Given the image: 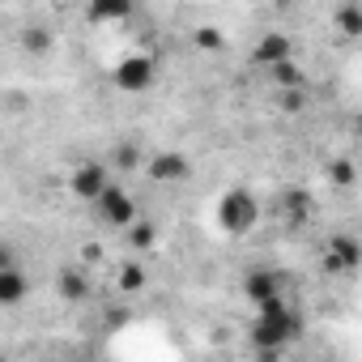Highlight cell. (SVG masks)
I'll use <instances>...</instances> for the list:
<instances>
[{"mask_svg": "<svg viewBox=\"0 0 362 362\" xmlns=\"http://www.w3.org/2000/svg\"><path fill=\"white\" fill-rule=\"evenodd\" d=\"M294 337H298V315H294L281 298L264 303L260 315H256V324H252V341H256L260 358H281V349H286Z\"/></svg>", "mask_w": 362, "mask_h": 362, "instance_id": "cell-1", "label": "cell"}, {"mask_svg": "<svg viewBox=\"0 0 362 362\" xmlns=\"http://www.w3.org/2000/svg\"><path fill=\"white\" fill-rule=\"evenodd\" d=\"M256 222H260V201L247 188H230L218 201V226L226 235H247V230H256Z\"/></svg>", "mask_w": 362, "mask_h": 362, "instance_id": "cell-2", "label": "cell"}, {"mask_svg": "<svg viewBox=\"0 0 362 362\" xmlns=\"http://www.w3.org/2000/svg\"><path fill=\"white\" fill-rule=\"evenodd\" d=\"M153 77H158L153 56H124V60L115 64V73H111L115 90H124V94H145V90L153 86Z\"/></svg>", "mask_w": 362, "mask_h": 362, "instance_id": "cell-3", "label": "cell"}, {"mask_svg": "<svg viewBox=\"0 0 362 362\" xmlns=\"http://www.w3.org/2000/svg\"><path fill=\"white\" fill-rule=\"evenodd\" d=\"M107 184H111V166H107L103 158H90V162H81V166L69 175V192H73L77 201H98Z\"/></svg>", "mask_w": 362, "mask_h": 362, "instance_id": "cell-4", "label": "cell"}, {"mask_svg": "<svg viewBox=\"0 0 362 362\" xmlns=\"http://www.w3.org/2000/svg\"><path fill=\"white\" fill-rule=\"evenodd\" d=\"M94 209H98V218L107 222V226H132L136 222V201L128 197V188H119V184H107L103 188V197L94 201Z\"/></svg>", "mask_w": 362, "mask_h": 362, "instance_id": "cell-5", "label": "cell"}, {"mask_svg": "<svg viewBox=\"0 0 362 362\" xmlns=\"http://www.w3.org/2000/svg\"><path fill=\"white\" fill-rule=\"evenodd\" d=\"M362 269V243L354 235H332L324 247V273H354Z\"/></svg>", "mask_w": 362, "mask_h": 362, "instance_id": "cell-6", "label": "cell"}, {"mask_svg": "<svg viewBox=\"0 0 362 362\" xmlns=\"http://www.w3.org/2000/svg\"><path fill=\"white\" fill-rule=\"evenodd\" d=\"M145 170H149V179L153 184H179V179H188V158L184 153H175V149H162V153H153L149 162H145Z\"/></svg>", "mask_w": 362, "mask_h": 362, "instance_id": "cell-7", "label": "cell"}, {"mask_svg": "<svg viewBox=\"0 0 362 362\" xmlns=\"http://www.w3.org/2000/svg\"><path fill=\"white\" fill-rule=\"evenodd\" d=\"M281 273H273V269H256V273H247V281H243V294L256 303V307H264V303H273V298H281Z\"/></svg>", "mask_w": 362, "mask_h": 362, "instance_id": "cell-8", "label": "cell"}, {"mask_svg": "<svg viewBox=\"0 0 362 362\" xmlns=\"http://www.w3.org/2000/svg\"><path fill=\"white\" fill-rule=\"evenodd\" d=\"M294 56V43L281 35V30H273V35H264L260 43H256V52H252V60L260 64V69H273L277 60H290Z\"/></svg>", "mask_w": 362, "mask_h": 362, "instance_id": "cell-9", "label": "cell"}, {"mask_svg": "<svg viewBox=\"0 0 362 362\" xmlns=\"http://www.w3.org/2000/svg\"><path fill=\"white\" fill-rule=\"evenodd\" d=\"M26 298V277L18 273V264H0V307H18Z\"/></svg>", "mask_w": 362, "mask_h": 362, "instance_id": "cell-10", "label": "cell"}, {"mask_svg": "<svg viewBox=\"0 0 362 362\" xmlns=\"http://www.w3.org/2000/svg\"><path fill=\"white\" fill-rule=\"evenodd\" d=\"M132 0H90L86 5V13H90V22H124V18H132Z\"/></svg>", "mask_w": 362, "mask_h": 362, "instance_id": "cell-11", "label": "cell"}, {"mask_svg": "<svg viewBox=\"0 0 362 362\" xmlns=\"http://www.w3.org/2000/svg\"><path fill=\"white\" fill-rule=\"evenodd\" d=\"M281 205H286L290 222H307V218H311V209H315L311 192H307V188H298V184H290V188L281 192Z\"/></svg>", "mask_w": 362, "mask_h": 362, "instance_id": "cell-12", "label": "cell"}, {"mask_svg": "<svg viewBox=\"0 0 362 362\" xmlns=\"http://www.w3.org/2000/svg\"><path fill=\"white\" fill-rule=\"evenodd\" d=\"M269 77H273V90H298V86H307V73L294 60H277L269 69Z\"/></svg>", "mask_w": 362, "mask_h": 362, "instance_id": "cell-13", "label": "cell"}, {"mask_svg": "<svg viewBox=\"0 0 362 362\" xmlns=\"http://www.w3.org/2000/svg\"><path fill=\"white\" fill-rule=\"evenodd\" d=\"M332 26H337V35H345V39H362V5H341V9L332 13Z\"/></svg>", "mask_w": 362, "mask_h": 362, "instance_id": "cell-14", "label": "cell"}, {"mask_svg": "<svg viewBox=\"0 0 362 362\" xmlns=\"http://www.w3.org/2000/svg\"><path fill=\"white\" fill-rule=\"evenodd\" d=\"M90 294V281L77 273V269H64L60 273V298H69V303H81Z\"/></svg>", "mask_w": 362, "mask_h": 362, "instance_id": "cell-15", "label": "cell"}, {"mask_svg": "<svg viewBox=\"0 0 362 362\" xmlns=\"http://www.w3.org/2000/svg\"><path fill=\"white\" fill-rule=\"evenodd\" d=\"M128 243H132L136 252H149V247L158 243V226H153V222H145V218H136V222L128 226Z\"/></svg>", "mask_w": 362, "mask_h": 362, "instance_id": "cell-16", "label": "cell"}, {"mask_svg": "<svg viewBox=\"0 0 362 362\" xmlns=\"http://www.w3.org/2000/svg\"><path fill=\"white\" fill-rule=\"evenodd\" d=\"M111 158H115V166H119V170H136V166H145V162H149V158L141 153V145H136V141L115 145V153H111Z\"/></svg>", "mask_w": 362, "mask_h": 362, "instance_id": "cell-17", "label": "cell"}, {"mask_svg": "<svg viewBox=\"0 0 362 362\" xmlns=\"http://www.w3.org/2000/svg\"><path fill=\"white\" fill-rule=\"evenodd\" d=\"M354 179H358V170H354V162H349V158H332V162H328V184L349 188Z\"/></svg>", "mask_w": 362, "mask_h": 362, "instance_id": "cell-18", "label": "cell"}, {"mask_svg": "<svg viewBox=\"0 0 362 362\" xmlns=\"http://www.w3.org/2000/svg\"><path fill=\"white\" fill-rule=\"evenodd\" d=\"M145 286V269L136 264V260H128L124 269H119V294H136Z\"/></svg>", "mask_w": 362, "mask_h": 362, "instance_id": "cell-19", "label": "cell"}, {"mask_svg": "<svg viewBox=\"0 0 362 362\" xmlns=\"http://www.w3.org/2000/svg\"><path fill=\"white\" fill-rule=\"evenodd\" d=\"M22 47L35 52V56H43V52L52 47V35H47L43 26H30V30H22Z\"/></svg>", "mask_w": 362, "mask_h": 362, "instance_id": "cell-20", "label": "cell"}, {"mask_svg": "<svg viewBox=\"0 0 362 362\" xmlns=\"http://www.w3.org/2000/svg\"><path fill=\"white\" fill-rule=\"evenodd\" d=\"M277 103H281V111H290V115L307 111V86H298V90H277Z\"/></svg>", "mask_w": 362, "mask_h": 362, "instance_id": "cell-21", "label": "cell"}, {"mask_svg": "<svg viewBox=\"0 0 362 362\" xmlns=\"http://www.w3.org/2000/svg\"><path fill=\"white\" fill-rule=\"evenodd\" d=\"M192 43H197L201 52H222V47H226V39H222V30H214V26H201V30L192 35Z\"/></svg>", "mask_w": 362, "mask_h": 362, "instance_id": "cell-22", "label": "cell"}, {"mask_svg": "<svg viewBox=\"0 0 362 362\" xmlns=\"http://www.w3.org/2000/svg\"><path fill=\"white\" fill-rule=\"evenodd\" d=\"M98 256H103V247H98V243H86V247H81V260H98Z\"/></svg>", "mask_w": 362, "mask_h": 362, "instance_id": "cell-23", "label": "cell"}, {"mask_svg": "<svg viewBox=\"0 0 362 362\" xmlns=\"http://www.w3.org/2000/svg\"><path fill=\"white\" fill-rule=\"evenodd\" d=\"M358 136H362V115H358Z\"/></svg>", "mask_w": 362, "mask_h": 362, "instance_id": "cell-24", "label": "cell"}, {"mask_svg": "<svg viewBox=\"0 0 362 362\" xmlns=\"http://www.w3.org/2000/svg\"><path fill=\"white\" fill-rule=\"evenodd\" d=\"M47 5H60V0H47Z\"/></svg>", "mask_w": 362, "mask_h": 362, "instance_id": "cell-25", "label": "cell"}]
</instances>
